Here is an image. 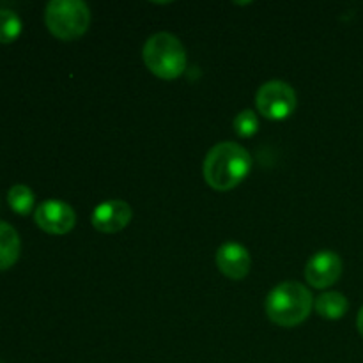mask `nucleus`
Segmentation results:
<instances>
[{"mask_svg":"<svg viewBox=\"0 0 363 363\" xmlns=\"http://www.w3.org/2000/svg\"><path fill=\"white\" fill-rule=\"evenodd\" d=\"M35 223L39 229L48 234H66L69 233L77 222L73 208L62 201H45L34 213Z\"/></svg>","mask_w":363,"mask_h":363,"instance_id":"obj_6","label":"nucleus"},{"mask_svg":"<svg viewBox=\"0 0 363 363\" xmlns=\"http://www.w3.org/2000/svg\"><path fill=\"white\" fill-rule=\"evenodd\" d=\"M315 311L326 319H340L347 312V300L340 293H325L315 300Z\"/></svg>","mask_w":363,"mask_h":363,"instance_id":"obj_11","label":"nucleus"},{"mask_svg":"<svg viewBox=\"0 0 363 363\" xmlns=\"http://www.w3.org/2000/svg\"><path fill=\"white\" fill-rule=\"evenodd\" d=\"M312 294L298 282L279 284L266 298V314L275 325L296 326L308 318L312 311Z\"/></svg>","mask_w":363,"mask_h":363,"instance_id":"obj_2","label":"nucleus"},{"mask_svg":"<svg viewBox=\"0 0 363 363\" xmlns=\"http://www.w3.org/2000/svg\"><path fill=\"white\" fill-rule=\"evenodd\" d=\"M259 130V119L252 110H243L236 116L234 119V131H236L240 137H252V135L257 133Z\"/></svg>","mask_w":363,"mask_h":363,"instance_id":"obj_14","label":"nucleus"},{"mask_svg":"<svg viewBox=\"0 0 363 363\" xmlns=\"http://www.w3.org/2000/svg\"><path fill=\"white\" fill-rule=\"evenodd\" d=\"M34 191L25 184H14L7 194V202H9L11 209L18 215H28L34 208Z\"/></svg>","mask_w":363,"mask_h":363,"instance_id":"obj_12","label":"nucleus"},{"mask_svg":"<svg viewBox=\"0 0 363 363\" xmlns=\"http://www.w3.org/2000/svg\"><path fill=\"white\" fill-rule=\"evenodd\" d=\"M250 254L247 252V248L233 243V241L223 243L216 252V266L223 275L233 280L245 279L250 272Z\"/></svg>","mask_w":363,"mask_h":363,"instance_id":"obj_9","label":"nucleus"},{"mask_svg":"<svg viewBox=\"0 0 363 363\" xmlns=\"http://www.w3.org/2000/svg\"><path fill=\"white\" fill-rule=\"evenodd\" d=\"M342 273V261L335 252L323 250L312 255L305 268V279L315 289H325L339 280Z\"/></svg>","mask_w":363,"mask_h":363,"instance_id":"obj_7","label":"nucleus"},{"mask_svg":"<svg viewBox=\"0 0 363 363\" xmlns=\"http://www.w3.org/2000/svg\"><path fill=\"white\" fill-rule=\"evenodd\" d=\"M20 236L13 225L0 220V272L9 269L20 257Z\"/></svg>","mask_w":363,"mask_h":363,"instance_id":"obj_10","label":"nucleus"},{"mask_svg":"<svg viewBox=\"0 0 363 363\" xmlns=\"http://www.w3.org/2000/svg\"><path fill=\"white\" fill-rule=\"evenodd\" d=\"M145 66L163 80H174L181 77L186 67V50L176 35L169 32H158L151 35L142 50Z\"/></svg>","mask_w":363,"mask_h":363,"instance_id":"obj_3","label":"nucleus"},{"mask_svg":"<svg viewBox=\"0 0 363 363\" xmlns=\"http://www.w3.org/2000/svg\"><path fill=\"white\" fill-rule=\"evenodd\" d=\"M21 34V20L14 11L0 9V43H13Z\"/></svg>","mask_w":363,"mask_h":363,"instance_id":"obj_13","label":"nucleus"},{"mask_svg":"<svg viewBox=\"0 0 363 363\" xmlns=\"http://www.w3.org/2000/svg\"><path fill=\"white\" fill-rule=\"evenodd\" d=\"M131 215L130 204L124 201H106L92 213V225L99 233H119L131 222Z\"/></svg>","mask_w":363,"mask_h":363,"instance_id":"obj_8","label":"nucleus"},{"mask_svg":"<svg viewBox=\"0 0 363 363\" xmlns=\"http://www.w3.org/2000/svg\"><path fill=\"white\" fill-rule=\"evenodd\" d=\"M357 325H358V332H360V333H362V337H363V307L360 308V312H358Z\"/></svg>","mask_w":363,"mask_h":363,"instance_id":"obj_15","label":"nucleus"},{"mask_svg":"<svg viewBox=\"0 0 363 363\" xmlns=\"http://www.w3.org/2000/svg\"><path fill=\"white\" fill-rule=\"evenodd\" d=\"M45 21L48 30L62 41L78 39L87 32L91 11L80 0H52L46 6Z\"/></svg>","mask_w":363,"mask_h":363,"instance_id":"obj_4","label":"nucleus"},{"mask_svg":"<svg viewBox=\"0 0 363 363\" xmlns=\"http://www.w3.org/2000/svg\"><path fill=\"white\" fill-rule=\"evenodd\" d=\"M250 167L252 156L247 149L234 142H220L206 156L204 177L215 190H233L247 177Z\"/></svg>","mask_w":363,"mask_h":363,"instance_id":"obj_1","label":"nucleus"},{"mask_svg":"<svg viewBox=\"0 0 363 363\" xmlns=\"http://www.w3.org/2000/svg\"><path fill=\"white\" fill-rule=\"evenodd\" d=\"M255 103H257L259 112L268 119H286L296 108V92L282 80L266 82L257 91Z\"/></svg>","mask_w":363,"mask_h":363,"instance_id":"obj_5","label":"nucleus"}]
</instances>
